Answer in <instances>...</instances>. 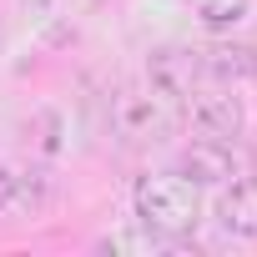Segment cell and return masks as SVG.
Masks as SVG:
<instances>
[{
  "label": "cell",
  "mask_w": 257,
  "mask_h": 257,
  "mask_svg": "<svg viewBox=\"0 0 257 257\" xmlns=\"http://www.w3.org/2000/svg\"><path fill=\"white\" fill-rule=\"evenodd\" d=\"M147 86H157L167 101L187 106L202 86H207V61L192 46H157L147 56Z\"/></svg>",
  "instance_id": "4"
},
{
  "label": "cell",
  "mask_w": 257,
  "mask_h": 257,
  "mask_svg": "<svg viewBox=\"0 0 257 257\" xmlns=\"http://www.w3.org/2000/svg\"><path fill=\"white\" fill-rule=\"evenodd\" d=\"M51 177L46 172H21V197H16V212H26V217H41L46 207H51Z\"/></svg>",
  "instance_id": "9"
},
{
  "label": "cell",
  "mask_w": 257,
  "mask_h": 257,
  "mask_svg": "<svg viewBox=\"0 0 257 257\" xmlns=\"http://www.w3.org/2000/svg\"><path fill=\"white\" fill-rule=\"evenodd\" d=\"M132 217L157 242L192 237L202 222V187H192L182 172H152L132 187Z\"/></svg>",
  "instance_id": "1"
},
{
  "label": "cell",
  "mask_w": 257,
  "mask_h": 257,
  "mask_svg": "<svg viewBox=\"0 0 257 257\" xmlns=\"http://www.w3.org/2000/svg\"><path fill=\"white\" fill-rule=\"evenodd\" d=\"M212 222H217L222 237H232V242H257V177L237 172L232 182H222V187H217Z\"/></svg>",
  "instance_id": "5"
},
{
  "label": "cell",
  "mask_w": 257,
  "mask_h": 257,
  "mask_svg": "<svg viewBox=\"0 0 257 257\" xmlns=\"http://www.w3.org/2000/svg\"><path fill=\"white\" fill-rule=\"evenodd\" d=\"M16 197H21V172L0 162V217H6V212H16Z\"/></svg>",
  "instance_id": "10"
},
{
  "label": "cell",
  "mask_w": 257,
  "mask_h": 257,
  "mask_svg": "<svg viewBox=\"0 0 257 257\" xmlns=\"http://www.w3.org/2000/svg\"><path fill=\"white\" fill-rule=\"evenodd\" d=\"M177 172H182L192 187H222V182H232L242 167H237V152H232V142L192 137V142L177 152Z\"/></svg>",
  "instance_id": "6"
},
{
  "label": "cell",
  "mask_w": 257,
  "mask_h": 257,
  "mask_svg": "<svg viewBox=\"0 0 257 257\" xmlns=\"http://www.w3.org/2000/svg\"><path fill=\"white\" fill-rule=\"evenodd\" d=\"M111 132L121 137V147H162L182 132V106L157 86H126L111 101Z\"/></svg>",
  "instance_id": "2"
},
{
  "label": "cell",
  "mask_w": 257,
  "mask_h": 257,
  "mask_svg": "<svg viewBox=\"0 0 257 257\" xmlns=\"http://www.w3.org/2000/svg\"><path fill=\"white\" fill-rule=\"evenodd\" d=\"M61 6H66V0H21L26 21H51V16H61Z\"/></svg>",
  "instance_id": "11"
},
{
  "label": "cell",
  "mask_w": 257,
  "mask_h": 257,
  "mask_svg": "<svg viewBox=\"0 0 257 257\" xmlns=\"http://www.w3.org/2000/svg\"><path fill=\"white\" fill-rule=\"evenodd\" d=\"M192 16L212 36H232L252 21V0H192Z\"/></svg>",
  "instance_id": "8"
},
{
  "label": "cell",
  "mask_w": 257,
  "mask_h": 257,
  "mask_svg": "<svg viewBox=\"0 0 257 257\" xmlns=\"http://www.w3.org/2000/svg\"><path fill=\"white\" fill-rule=\"evenodd\" d=\"M202 61H207V81H222V86H237V81L257 76V46H242L232 36H217V46H207Z\"/></svg>",
  "instance_id": "7"
},
{
  "label": "cell",
  "mask_w": 257,
  "mask_h": 257,
  "mask_svg": "<svg viewBox=\"0 0 257 257\" xmlns=\"http://www.w3.org/2000/svg\"><path fill=\"white\" fill-rule=\"evenodd\" d=\"M187 121H192V132L197 137H212V142H232L237 147V137L247 132V106H242V96H237V86H202L187 106Z\"/></svg>",
  "instance_id": "3"
}]
</instances>
